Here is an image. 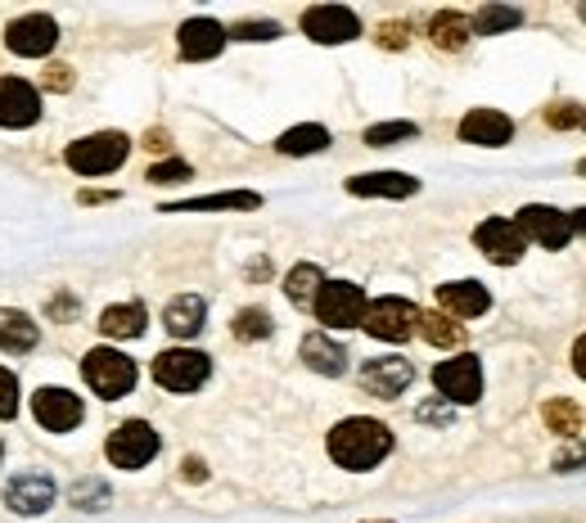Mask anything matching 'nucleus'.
Returning <instances> with one entry per match:
<instances>
[{"label":"nucleus","mask_w":586,"mask_h":523,"mask_svg":"<svg viewBox=\"0 0 586 523\" xmlns=\"http://www.w3.org/2000/svg\"><path fill=\"white\" fill-rule=\"evenodd\" d=\"M514 226H518V231H524V240H533V244H541V248H550V253L564 248V244L573 240L569 212L550 208V204H528V208H518Z\"/></svg>","instance_id":"9d476101"},{"label":"nucleus","mask_w":586,"mask_h":523,"mask_svg":"<svg viewBox=\"0 0 586 523\" xmlns=\"http://www.w3.org/2000/svg\"><path fill=\"white\" fill-rule=\"evenodd\" d=\"M379 46H383V50H402V46H406V27H402V23H383V27H379Z\"/></svg>","instance_id":"a19ab883"},{"label":"nucleus","mask_w":586,"mask_h":523,"mask_svg":"<svg viewBox=\"0 0 586 523\" xmlns=\"http://www.w3.org/2000/svg\"><path fill=\"white\" fill-rule=\"evenodd\" d=\"M113 199V194H105V190H82L77 194V204H109Z\"/></svg>","instance_id":"49530a36"},{"label":"nucleus","mask_w":586,"mask_h":523,"mask_svg":"<svg viewBox=\"0 0 586 523\" xmlns=\"http://www.w3.org/2000/svg\"><path fill=\"white\" fill-rule=\"evenodd\" d=\"M19 415V379L14 370L0 366V419H14Z\"/></svg>","instance_id":"4c0bfd02"},{"label":"nucleus","mask_w":586,"mask_h":523,"mask_svg":"<svg viewBox=\"0 0 586 523\" xmlns=\"http://www.w3.org/2000/svg\"><path fill=\"white\" fill-rule=\"evenodd\" d=\"M208 375H212V362L194 348H172V352L154 356V379L168 392H194V388L208 384Z\"/></svg>","instance_id":"39448f33"},{"label":"nucleus","mask_w":586,"mask_h":523,"mask_svg":"<svg viewBox=\"0 0 586 523\" xmlns=\"http://www.w3.org/2000/svg\"><path fill=\"white\" fill-rule=\"evenodd\" d=\"M546 122L556 131H573V126H586V113H582V105H550Z\"/></svg>","instance_id":"e433bc0d"},{"label":"nucleus","mask_w":586,"mask_h":523,"mask_svg":"<svg viewBox=\"0 0 586 523\" xmlns=\"http://www.w3.org/2000/svg\"><path fill=\"white\" fill-rule=\"evenodd\" d=\"M41 118V95L23 77H0V126L5 131H23Z\"/></svg>","instance_id":"4468645a"},{"label":"nucleus","mask_w":586,"mask_h":523,"mask_svg":"<svg viewBox=\"0 0 586 523\" xmlns=\"http://www.w3.org/2000/svg\"><path fill=\"white\" fill-rule=\"evenodd\" d=\"M577 14H582V19H586V5H582V10H577Z\"/></svg>","instance_id":"3c124183"},{"label":"nucleus","mask_w":586,"mask_h":523,"mask_svg":"<svg viewBox=\"0 0 586 523\" xmlns=\"http://www.w3.org/2000/svg\"><path fill=\"white\" fill-rule=\"evenodd\" d=\"M366 289L362 284H352V280H325L320 293H316V320L320 325H330V330H352V325H362L366 316Z\"/></svg>","instance_id":"20e7f679"},{"label":"nucleus","mask_w":586,"mask_h":523,"mask_svg":"<svg viewBox=\"0 0 586 523\" xmlns=\"http://www.w3.org/2000/svg\"><path fill=\"white\" fill-rule=\"evenodd\" d=\"M77 312V299H73V293H59V299L50 303V316H59V320H69Z\"/></svg>","instance_id":"79ce46f5"},{"label":"nucleus","mask_w":586,"mask_h":523,"mask_svg":"<svg viewBox=\"0 0 586 523\" xmlns=\"http://www.w3.org/2000/svg\"><path fill=\"white\" fill-rule=\"evenodd\" d=\"M429 41H434L438 50L455 54V50H465V46L474 41V23H469L461 10H438V14L429 19Z\"/></svg>","instance_id":"b1692460"},{"label":"nucleus","mask_w":586,"mask_h":523,"mask_svg":"<svg viewBox=\"0 0 586 523\" xmlns=\"http://www.w3.org/2000/svg\"><path fill=\"white\" fill-rule=\"evenodd\" d=\"M82 375H86V384H90L95 398H105V402L126 398V392L136 388V379H141L136 362H132L126 352H118V348H90V352L82 356Z\"/></svg>","instance_id":"f03ea898"},{"label":"nucleus","mask_w":586,"mask_h":523,"mask_svg":"<svg viewBox=\"0 0 586 523\" xmlns=\"http://www.w3.org/2000/svg\"><path fill=\"white\" fill-rule=\"evenodd\" d=\"M32 415H37V424H41V429H50V434H73L82 424V415H86V406H82L77 392H69V388H37V398H32Z\"/></svg>","instance_id":"f8f14e48"},{"label":"nucleus","mask_w":586,"mask_h":523,"mask_svg":"<svg viewBox=\"0 0 586 523\" xmlns=\"http://www.w3.org/2000/svg\"><path fill=\"white\" fill-rule=\"evenodd\" d=\"M181 474H185V483H204V478H208V465H204V461H194V455H185Z\"/></svg>","instance_id":"37998d69"},{"label":"nucleus","mask_w":586,"mask_h":523,"mask_svg":"<svg viewBox=\"0 0 586 523\" xmlns=\"http://www.w3.org/2000/svg\"><path fill=\"white\" fill-rule=\"evenodd\" d=\"M263 194L253 190H225V194H199V199H176L162 204V212H257Z\"/></svg>","instance_id":"aec40b11"},{"label":"nucleus","mask_w":586,"mask_h":523,"mask_svg":"<svg viewBox=\"0 0 586 523\" xmlns=\"http://www.w3.org/2000/svg\"><path fill=\"white\" fill-rule=\"evenodd\" d=\"M46 90H54V95L73 90V69H69V63H50V69H46Z\"/></svg>","instance_id":"ea45409f"},{"label":"nucleus","mask_w":586,"mask_h":523,"mask_svg":"<svg viewBox=\"0 0 586 523\" xmlns=\"http://www.w3.org/2000/svg\"><path fill=\"white\" fill-rule=\"evenodd\" d=\"M474 37H497V32H510L524 23V10H514V5H483L474 19Z\"/></svg>","instance_id":"c756f323"},{"label":"nucleus","mask_w":586,"mask_h":523,"mask_svg":"<svg viewBox=\"0 0 586 523\" xmlns=\"http://www.w3.org/2000/svg\"><path fill=\"white\" fill-rule=\"evenodd\" d=\"M320 284H325V276H320L316 262H298V267L284 276V299H289L293 307H312L316 293H320Z\"/></svg>","instance_id":"cd10ccee"},{"label":"nucleus","mask_w":586,"mask_h":523,"mask_svg":"<svg viewBox=\"0 0 586 523\" xmlns=\"http://www.w3.org/2000/svg\"><path fill=\"white\" fill-rule=\"evenodd\" d=\"M105 455H109L118 470H145L154 455H158L154 424H145V419H122L118 429L109 434V442H105Z\"/></svg>","instance_id":"423d86ee"},{"label":"nucleus","mask_w":586,"mask_h":523,"mask_svg":"<svg viewBox=\"0 0 586 523\" xmlns=\"http://www.w3.org/2000/svg\"><path fill=\"white\" fill-rule=\"evenodd\" d=\"M225 37L231 41H276V37H284V27L271 19H244L235 27H225Z\"/></svg>","instance_id":"f704fd0d"},{"label":"nucleus","mask_w":586,"mask_h":523,"mask_svg":"<svg viewBox=\"0 0 586 523\" xmlns=\"http://www.w3.org/2000/svg\"><path fill=\"white\" fill-rule=\"evenodd\" d=\"M145 325H149L145 303H113V307H105V316H100V335H105V339H141Z\"/></svg>","instance_id":"a878e982"},{"label":"nucleus","mask_w":586,"mask_h":523,"mask_svg":"<svg viewBox=\"0 0 586 523\" xmlns=\"http://www.w3.org/2000/svg\"><path fill=\"white\" fill-rule=\"evenodd\" d=\"M573 370H577V379H586V335L573 343Z\"/></svg>","instance_id":"a18cd8bd"},{"label":"nucleus","mask_w":586,"mask_h":523,"mask_svg":"<svg viewBox=\"0 0 586 523\" xmlns=\"http://www.w3.org/2000/svg\"><path fill=\"white\" fill-rule=\"evenodd\" d=\"M303 32L316 46H343L362 37V19H356L347 5H312L303 14Z\"/></svg>","instance_id":"9b49d317"},{"label":"nucleus","mask_w":586,"mask_h":523,"mask_svg":"<svg viewBox=\"0 0 586 523\" xmlns=\"http://www.w3.org/2000/svg\"><path fill=\"white\" fill-rule=\"evenodd\" d=\"M419 136V126L415 122H375V126H366V145L370 149H388V145H402V141H415Z\"/></svg>","instance_id":"473e14b6"},{"label":"nucleus","mask_w":586,"mask_h":523,"mask_svg":"<svg viewBox=\"0 0 586 523\" xmlns=\"http://www.w3.org/2000/svg\"><path fill=\"white\" fill-rule=\"evenodd\" d=\"M434 388L442 392V402L474 406L483 398V366H478V356L461 352V356H451V362H442L434 370Z\"/></svg>","instance_id":"6e6552de"},{"label":"nucleus","mask_w":586,"mask_h":523,"mask_svg":"<svg viewBox=\"0 0 586 523\" xmlns=\"http://www.w3.org/2000/svg\"><path fill=\"white\" fill-rule=\"evenodd\" d=\"M586 465V447L577 442V438H569V447H560V455H556V470L560 474H573V470H582Z\"/></svg>","instance_id":"58836bf2"},{"label":"nucleus","mask_w":586,"mask_h":523,"mask_svg":"<svg viewBox=\"0 0 586 523\" xmlns=\"http://www.w3.org/2000/svg\"><path fill=\"white\" fill-rule=\"evenodd\" d=\"M347 194H362V199H411V194H419V181L406 172H362L347 181Z\"/></svg>","instance_id":"412c9836"},{"label":"nucleus","mask_w":586,"mask_h":523,"mask_svg":"<svg viewBox=\"0 0 586 523\" xmlns=\"http://www.w3.org/2000/svg\"><path fill=\"white\" fill-rule=\"evenodd\" d=\"M59 41V23L50 14H23L5 27V46L19 54V59H46Z\"/></svg>","instance_id":"ddd939ff"},{"label":"nucleus","mask_w":586,"mask_h":523,"mask_svg":"<svg viewBox=\"0 0 586 523\" xmlns=\"http://www.w3.org/2000/svg\"><path fill=\"white\" fill-rule=\"evenodd\" d=\"M415 335L425 343H434V348H461L465 343V330L442 312H419V330Z\"/></svg>","instance_id":"c85d7f7f"},{"label":"nucleus","mask_w":586,"mask_h":523,"mask_svg":"<svg viewBox=\"0 0 586 523\" xmlns=\"http://www.w3.org/2000/svg\"><path fill=\"white\" fill-rule=\"evenodd\" d=\"M438 307L451 320H474V316L492 312V293L478 280H451V284H438Z\"/></svg>","instance_id":"a211bd4d"},{"label":"nucleus","mask_w":586,"mask_h":523,"mask_svg":"<svg viewBox=\"0 0 586 523\" xmlns=\"http://www.w3.org/2000/svg\"><path fill=\"white\" fill-rule=\"evenodd\" d=\"M514 136V122L501 109H469L461 118V141L465 145H483V149H501Z\"/></svg>","instance_id":"6ab92c4d"},{"label":"nucleus","mask_w":586,"mask_h":523,"mask_svg":"<svg viewBox=\"0 0 586 523\" xmlns=\"http://www.w3.org/2000/svg\"><path fill=\"white\" fill-rule=\"evenodd\" d=\"M577 172H582V177H586V158H582V162H577Z\"/></svg>","instance_id":"8fccbe9b"},{"label":"nucleus","mask_w":586,"mask_h":523,"mask_svg":"<svg viewBox=\"0 0 586 523\" xmlns=\"http://www.w3.org/2000/svg\"><path fill=\"white\" fill-rule=\"evenodd\" d=\"M145 149H154V154H162V149H172V136H168V131H149V136H145Z\"/></svg>","instance_id":"c03bdc74"},{"label":"nucleus","mask_w":586,"mask_h":523,"mask_svg":"<svg viewBox=\"0 0 586 523\" xmlns=\"http://www.w3.org/2000/svg\"><path fill=\"white\" fill-rule=\"evenodd\" d=\"M225 27L217 19H185L181 32H176V50L185 63H204V59H217L225 50Z\"/></svg>","instance_id":"f3484780"},{"label":"nucleus","mask_w":586,"mask_h":523,"mask_svg":"<svg viewBox=\"0 0 586 523\" xmlns=\"http://www.w3.org/2000/svg\"><path fill=\"white\" fill-rule=\"evenodd\" d=\"M569 226H573V235H582V240H586V208L569 212Z\"/></svg>","instance_id":"de8ad7c7"},{"label":"nucleus","mask_w":586,"mask_h":523,"mask_svg":"<svg viewBox=\"0 0 586 523\" xmlns=\"http://www.w3.org/2000/svg\"><path fill=\"white\" fill-rule=\"evenodd\" d=\"M0 455H5V447H0Z\"/></svg>","instance_id":"603ef678"},{"label":"nucleus","mask_w":586,"mask_h":523,"mask_svg":"<svg viewBox=\"0 0 586 523\" xmlns=\"http://www.w3.org/2000/svg\"><path fill=\"white\" fill-rule=\"evenodd\" d=\"M362 330L383 343H406L419 330V307L406 299H375L362 316Z\"/></svg>","instance_id":"0eeeda50"},{"label":"nucleus","mask_w":586,"mask_h":523,"mask_svg":"<svg viewBox=\"0 0 586 523\" xmlns=\"http://www.w3.org/2000/svg\"><path fill=\"white\" fill-rule=\"evenodd\" d=\"M41 343V325L19 307H0V352H32Z\"/></svg>","instance_id":"5701e85b"},{"label":"nucleus","mask_w":586,"mask_h":523,"mask_svg":"<svg viewBox=\"0 0 586 523\" xmlns=\"http://www.w3.org/2000/svg\"><path fill=\"white\" fill-rule=\"evenodd\" d=\"M303 362H307V370H316V375H343L347 370V352H343V343L339 339H330V335H307L303 339Z\"/></svg>","instance_id":"393cba45"},{"label":"nucleus","mask_w":586,"mask_h":523,"mask_svg":"<svg viewBox=\"0 0 586 523\" xmlns=\"http://www.w3.org/2000/svg\"><path fill=\"white\" fill-rule=\"evenodd\" d=\"M411 384H415V366L406 362V356H375V362L362 366V388L383 398V402L402 398Z\"/></svg>","instance_id":"2eb2a0df"},{"label":"nucleus","mask_w":586,"mask_h":523,"mask_svg":"<svg viewBox=\"0 0 586 523\" xmlns=\"http://www.w3.org/2000/svg\"><path fill=\"white\" fill-rule=\"evenodd\" d=\"M267 335H271V312L267 307H244L235 316V339L257 343V339H267Z\"/></svg>","instance_id":"72a5a7b5"},{"label":"nucleus","mask_w":586,"mask_h":523,"mask_svg":"<svg viewBox=\"0 0 586 523\" xmlns=\"http://www.w3.org/2000/svg\"><path fill=\"white\" fill-rule=\"evenodd\" d=\"M325 447H330V461L339 470L366 474V470H375L383 461L388 451H393V429H388L383 419H370V415H347L330 429Z\"/></svg>","instance_id":"f257e3e1"},{"label":"nucleus","mask_w":586,"mask_h":523,"mask_svg":"<svg viewBox=\"0 0 586 523\" xmlns=\"http://www.w3.org/2000/svg\"><path fill=\"white\" fill-rule=\"evenodd\" d=\"M419 419H429V424H442V419H447V411H442V406H419Z\"/></svg>","instance_id":"09e8293b"},{"label":"nucleus","mask_w":586,"mask_h":523,"mask_svg":"<svg viewBox=\"0 0 586 523\" xmlns=\"http://www.w3.org/2000/svg\"><path fill=\"white\" fill-rule=\"evenodd\" d=\"M276 149L284 158H307V154H325L330 149V131L316 126V122H303V126H289L284 136L276 141Z\"/></svg>","instance_id":"bb28decb"},{"label":"nucleus","mask_w":586,"mask_h":523,"mask_svg":"<svg viewBox=\"0 0 586 523\" xmlns=\"http://www.w3.org/2000/svg\"><path fill=\"white\" fill-rule=\"evenodd\" d=\"M54 497H59V487H54L50 474H19V478L5 483V506L14 514H23V519L46 514L54 506Z\"/></svg>","instance_id":"dca6fc26"},{"label":"nucleus","mask_w":586,"mask_h":523,"mask_svg":"<svg viewBox=\"0 0 586 523\" xmlns=\"http://www.w3.org/2000/svg\"><path fill=\"white\" fill-rule=\"evenodd\" d=\"M474 244H478V253H483L487 262H497V267H514V262L528 253L524 231H518L510 217H487L478 231H474Z\"/></svg>","instance_id":"1a4fd4ad"},{"label":"nucleus","mask_w":586,"mask_h":523,"mask_svg":"<svg viewBox=\"0 0 586 523\" xmlns=\"http://www.w3.org/2000/svg\"><path fill=\"white\" fill-rule=\"evenodd\" d=\"M126 154H132V141L122 131H95V136H82L63 149V162L77 177H109L126 162Z\"/></svg>","instance_id":"7ed1b4c3"},{"label":"nucleus","mask_w":586,"mask_h":523,"mask_svg":"<svg viewBox=\"0 0 586 523\" xmlns=\"http://www.w3.org/2000/svg\"><path fill=\"white\" fill-rule=\"evenodd\" d=\"M541 419H546V429L550 434H560V438H573L577 434V424H582V411L573 398H550L541 406Z\"/></svg>","instance_id":"7c9ffc66"},{"label":"nucleus","mask_w":586,"mask_h":523,"mask_svg":"<svg viewBox=\"0 0 586 523\" xmlns=\"http://www.w3.org/2000/svg\"><path fill=\"white\" fill-rule=\"evenodd\" d=\"M69 501L77 506V510H109L113 506V487L105 483V478H77L73 487H69Z\"/></svg>","instance_id":"2f4dec72"},{"label":"nucleus","mask_w":586,"mask_h":523,"mask_svg":"<svg viewBox=\"0 0 586 523\" xmlns=\"http://www.w3.org/2000/svg\"><path fill=\"white\" fill-rule=\"evenodd\" d=\"M190 177H194V172H190L185 158H168V162H154L145 181H154V185H176V181H190Z\"/></svg>","instance_id":"c9c22d12"},{"label":"nucleus","mask_w":586,"mask_h":523,"mask_svg":"<svg viewBox=\"0 0 586 523\" xmlns=\"http://www.w3.org/2000/svg\"><path fill=\"white\" fill-rule=\"evenodd\" d=\"M204 320H208V303L199 293H176V299L162 307V330L172 339H194L204 330Z\"/></svg>","instance_id":"4be33fe9"}]
</instances>
